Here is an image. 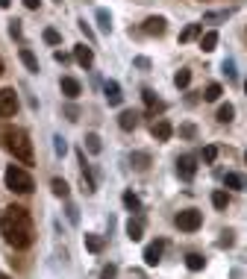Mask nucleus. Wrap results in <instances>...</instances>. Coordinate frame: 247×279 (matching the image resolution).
I'll use <instances>...</instances> for the list:
<instances>
[{"label":"nucleus","instance_id":"39448f33","mask_svg":"<svg viewBox=\"0 0 247 279\" xmlns=\"http://www.w3.org/2000/svg\"><path fill=\"white\" fill-rule=\"evenodd\" d=\"M18 112V94L15 88H0V118H12Z\"/></svg>","mask_w":247,"mask_h":279},{"label":"nucleus","instance_id":"6ab92c4d","mask_svg":"<svg viewBox=\"0 0 247 279\" xmlns=\"http://www.w3.org/2000/svg\"><path fill=\"white\" fill-rule=\"evenodd\" d=\"M215 118H218V124H230V121L235 118V106H233V103H221V106H218V115H215Z\"/></svg>","mask_w":247,"mask_h":279},{"label":"nucleus","instance_id":"a211bd4d","mask_svg":"<svg viewBox=\"0 0 247 279\" xmlns=\"http://www.w3.org/2000/svg\"><path fill=\"white\" fill-rule=\"evenodd\" d=\"M141 232H144L141 221H139V218H129V221H127V238H129V241H141Z\"/></svg>","mask_w":247,"mask_h":279},{"label":"nucleus","instance_id":"6e6552de","mask_svg":"<svg viewBox=\"0 0 247 279\" xmlns=\"http://www.w3.org/2000/svg\"><path fill=\"white\" fill-rule=\"evenodd\" d=\"M139 112H136V109H124V112H121V115H118V127L124 129V132H132V129L139 127Z\"/></svg>","mask_w":247,"mask_h":279},{"label":"nucleus","instance_id":"20e7f679","mask_svg":"<svg viewBox=\"0 0 247 279\" xmlns=\"http://www.w3.org/2000/svg\"><path fill=\"white\" fill-rule=\"evenodd\" d=\"M176 226L183 229V232H197L200 229V223H203V212H197V209H186V212H179L176 215Z\"/></svg>","mask_w":247,"mask_h":279},{"label":"nucleus","instance_id":"49530a36","mask_svg":"<svg viewBox=\"0 0 247 279\" xmlns=\"http://www.w3.org/2000/svg\"><path fill=\"white\" fill-rule=\"evenodd\" d=\"M9 3L12 0H0V9H9Z\"/></svg>","mask_w":247,"mask_h":279},{"label":"nucleus","instance_id":"393cba45","mask_svg":"<svg viewBox=\"0 0 247 279\" xmlns=\"http://www.w3.org/2000/svg\"><path fill=\"white\" fill-rule=\"evenodd\" d=\"M188 82H191V71H188V68H179L174 74V85H176V88H188Z\"/></svg>","mask_w":247,"mask_h":279},{"label":"nucleus","instance_id":"412c9836","mask_svg":"<svg viewBox=\"0 0 247 279\" xmlns=\"http://www.w3.org/2000/svg\"><path fill=\"white\" fill-rule=\"evenodd\" d=\"M197 35H203V24H188L186 30L179 33V41L186 44V41H191V38H197Z\"/></svg>","mask_w":247,"mask_h":279},{"label":"nucleus","instance_id":"e433bc0d","mask_svg":"<svg viewBox=\"0 0 247 279\" xmlns=\"http://www.w3.org/2000/svg\"><path fill=\"white\" fill-rule=\"evenodd\" d=\"M65 212H68V221L71 223H80V212H77V206H74V203H68V206H65Z\"/></svg>","mask_w":247,"mask_h":279},{"label":"nucleus","instance_id":"aec40b11","mask_svg":"<svg viewBox=\"0 0 247 279\" xmlns=\"http://www.w3.org/2000/svg\"><path fill=\"white\" fill-rule=\"evenodd\" d=\"M82 241H85V250H88V253H100V250H103V238L94 235V232H85Z\"/></svg>","mask_w":247,"mask_h":279},{"label":"nucleus","instance_id":"f704fd0d","mask_svg":"<svg viewBox=\"0 0 247 279\" xmlns=\"http://www.w3.org/2000/svg\"><path fill=\"white\" fill-rule=\"evenodd\" d=\"M230 15H233V12H230V9H227V12H209V15H206L203 21H227Z\"/></svg>","mask_w":247,"mask_h":279},{"label":"nucleus","instance_id":"4468645a","mask_svg":"<svg viewBox=\"0 0 247 279\" xmlns=\"http://www.w3.org/2000/svg\"><path fill=\"white\" fill-rule=\"evenodd\" d=\"M223 185L235 188V191H247V176L244 174H227L223 176Z\"/></svg>","mask_w":247,"mask_h":279},{"label":"nucleus","instance_id":"c756f323","mask_svg":"<svg viewBox=\"0 0 247 279\" xmlns=\"http://www.w3.org/2000/svg\"><path fill=\"white\" fill-rule=\"evenodd\" d=\"M221 94H223L221 85H218V82H209V85H206V94H203V100H209V103H212V100H218Z\"/></svg>","mask_w":247,"mask_h":279},{"label":"nucleus","instance_id":"58836bf2","mask_svg":"<svg viewBox=\"0 0 247 279\" xmlns=\"http://www.w3.org/2000/svg\"><path fill=\"white\" fill-rule=\"evenodd\" d=\"M56 144H53V147H56V156H65V150H68V144H65V138H62V135H56Z\"/></svg>","mask_w":247,"mask_h":279},{"label":"nucleus","instance_id":"f03ea898","mask_svg":"<svg viewBox=\"0 0 247 279\" xmlns=\"http://www.w3.org/2000/svg\"><path fill=\"white\" fill-rule=\"evenodd\" d=\"M0 141L21 165H33V141L21 127H0Z\"/></svg>","mask_w":247,"mask_h":279},{"label":"nucleus","instance_id":"a878e982","mask_svg":"<svg viewBox=\"0 0 247 279\" xmlns=\"http://www.w3.org/2000/svg\"><path fill=\"white\" fill-rule=\"evenodd\" d=\"M186 265H188V270H203V268H206V259L200 256V253H188Z\"/></svg>","mask_w":247,"mask_h":279},{"label":"nucleus","instance_id":"4c0bfd02","mask_svg":"<svg viewBox=\"0 0 247 279\" xmlns=\"http://www.w3.org/2000/svg\"><path fill=\"white\" fill-rule=\"evenodd\" d=\"M235 244V238H233V232L227 229V232H221V241H218V247H233Z\"/></svg>","mask_w":247,"mask_h":279},{"label":"nucleus","instance_id":"2f4dec72","mask_svg":"<svg viewBox=\"0 0 247 279\" xmlns=\"http://www.w3.org/2000/svg\"><path fill=\"white\" fill-rule=\"evenodd\" d=\"M215 159H218V147H215V144H206V147H203V162L212 165Z\"/></svg>","mask_w":247,"mask_h":279},{"label":"nucleus","instance_id":"f8f14e48","mask_svg":"<svg viewBox=\"0 0 247 279\" xmlns=\"http://www.w3.org/2000/svg\"><path fill=\"white\" fill-rule=\"evenodd\" d=\"M165 30H168V24H165L162 15H150V18L144 21V33L147 35H165Z\"/></svg>","mask_w":247,"mask_h":279},{"label":"nucleus","instance_id":"c03bdc74","mask_svg":"<svg viewBox=\"0 0 247 279\" xmlns=\"http://www.w3.org/2000/svg\"><path fill=\"white\" fill-rule=\"evenodd\" d=\"M24 6H27V9H38V6H41V0H24Z\"/></svg>","mask_w":247,"mask_h":279},{"label":"nucleus","instance_id":"5701e85b","mask_svg":"<svg viewBox=\"0 0 247 279\" xmlns=\"http://www.w3.org/2000/svg\"><path fill=\"white\" fill-rule=\"evenodd\" d=\"M94 18H97V24H100L103 33H112V15H109L106 9H97L94 12Z\"/></svg>","mask_w":247,"mask_h":279},{"label":"nucleus","instance_id":"2eb2a0df","mask_svg":"<svg viewBox=\"0 0 247 279\" xmlns=\"http://www.w3.org/2000/svg\"><path fill=\"white\" fill-rule=\"evenodd\" d=\"M215 47H218V33L215 30H206V33L200 35V50L203 53H212Z\"/></svg>","mask_w":247,"mask_h":279},{"label":"nucleus","instance_id":"a19ab883","mask_svg":"<svg viewBox=\"0 0 247 279\" xmlns=\"http://www.w3.org/2000/svg\"><path fill=\"white\" fill-rule=\"evenodd\" d=\"M132 65L141 68V71H147V68H150V59H147V56H136V59H132Z\"/></svg>","mask_w":247,"mask_h":279},{"label":"nucleus","instance_id":"ddd939ff","mask_svg":"<svg viewBox=\"0 0 247 279\" xmlns=\"http://www.w3.org/2000/svg\"><path fill=\"white\" fill-rule=\"evenodd\" d=\"M74 59L80 62L82 68H92V62H94V53H92V47H85V44H77V47H74Z\"/></svg>","mask_w":247,"mask_h":279},{"label":"nucleus","instance_id":"de8ad7c7","mask_svg":"<svg viewBox=\"0 0 247 279\" xmlns=\"http://www.w3.org/2000/svg\"><path fill=\"white\" fill-rule=\"evenodd\" d=\"M0 279H12V276H9V273H0Z\"/></svg>","mask_w":247,"mask_h":279},{"label":"nucleus","instance_id":"1a4fd4ad","mask_svg":"<svg viewBox=\"0 0 247 279\" xmlns=\"http://www.w3.org/2000/svg\"><path fill=\"white\" fill-rule=\"evenodd\" d=\"M59 88H62V94L68 97V100H77L82 94V85L80 80H74V77H62V82H59Z\"/></svg>","mask_w":247,"mask_h":279},{"label":"nucleus","instance_id":"7c9ffc66","mask_svg":"<svg viewBox=\"0 0 247 279\" xmlns=\"http://www.w3.org/2000/svg\"><path fill=\"white\" fill-rule=\"evenodd\" d=\"M179 135L188 138V141H194L197 138V127H194V124H183V127H179Z\"/></svg>","mask_w":247,"mask_h":279},{"label":"nucleus","instance_id":"c9c22d12","mask_svg":"<svg viewBox=\"0 0 247 279\" xmlns=\"http://www.w3.org/2000/svg\"><path fill=\"white\" fill-rule=\"evenodd\" d=\"M77 24H80L82 35H85V38H88V41H94V30H92V27H88V21H85V18H80V21H77Z\"/></svg>","mask_w":247,"mask_h":279},{"label":"nucleus","instance_id":"9d476101","mask_svg":"<svg viewBox=\"0 0 247 279\" xmlns=\"http://www.w3.org/2000/svg\"><path fill=\"white\" fill-rule=\"evenodd\" d=\"M103 94H106V103H109V106H121V103H124V94H121V85H118L115 80H106V85H103Z\"/></svg>","mask_w":247,"mask_h":279},{"label":"nucleus","instance_id":"7ed1b4c3","mask_svg":"<svg viewBox=\"0 0 247 279\" xmlns=\"http://www.w3.org/2000/svg\"><path fill=\"white\" fill-rule=\"evenodd\" d=\"M3 182H6V188L15 191V194H30V191H33V176L27 174L24 168H18V165H9V168H6Z\"/></svg>","mask_w":247,"mask_h":279},{"label":"nucleus","instance_id":"72a5a7b5","mask_svg":"<svg viewBox=\"0 0 247 279\" xmlns=\"http://www.w3.org/2000/svg\"><path fill=\"white\" fill-rule=\"evenodd\" d=\"M223 74H227V80L235 82V62L233 59H223Z\"/></svg>","mask_w":247,"mask_h":279},{"label":"nucleus","instance_id":"f3484780","mask_svg":"<svg viewBox=\"0 0 247 279\" xmlns=\"http://www.w3.org/2000/svg\"><path fill=\"white\" fill-rule=\"evenodd\" d=\"M141 97H144V103H147V109H150V112H165V103L150 91V88H144V91H141Z\"/></svg>","mask_w":247,"mask_h":279},{"label":"nucleus","instance_id":"3c124183","mask_svg":"<svg viewBox=\"0 0 247 279\" xmlns=\"http://www.w3.org/2000/svg\"><path fill=\"white\" fill-rule=\"evenodd\" d=\"M244 162H247V153H244Z\"/></svg>","mask_w":247,"mask_h":279},{"label":"nucleus","instance_id":"79ce46f5","mask_svg":"<svg viewBox=\"0 0 247 279\" xmlns=\"http://www.w3.org/2000/svg\"><path fill=\"white\" fill-rule=\"evenodd\" d=\"M9 35H12V38H18V35H21V21H9Z\"/></svg>","mask_w":247,"mask_h":279},{"label":"nucleus","instance_id":"473e14b6","mask_svg":"<svg viewBox=\"0 0 247 279\" xmlns=\"http://www.w3.org/2000/svg\"><path fill=\"white\" fill-rule=\"evenodd\" d=\"M44 41H47V44H59V41H62V35H59L53 27H47V30H44Z\"/></svg>","mask_w":247,"mask_h":279},{"label":"nucleus","instance_id":"dca6fc26","mask_svg":"<svg viewBox=\"0 0 247 279\" xmlns=\"http://www.w3.org/2000/svg\"><path fill=\"white\" fill-rule=\"evenodd\" d=\"M18 56H21V62L24 65H27V71H30V74H38V59H35V53L33 50H27V47H21V53H18Z\"/></svg>","mask_w":247,"mask_h":279},{"label":"nucleus","instance_id":"cd10ccee","mask_svg":"<svg viewBox=\"0 0 247 279\" xmlns=\"http://www.w3.org/2000/svg\"><path fill=\"white\" fill-rule=\"evenodd\" d=\"M129 162L136 165L139 171H147V165H150V156H147V153H132V156H129Z\"/></svg>","mask_w":247,"mask_h":279},{"label":"nucleus","instance_id":"09e8293b","mask_svg":"<svg viewBox=\"0 0 247 279\" xmlns=\"http://www.w3.org/2000/svg\"><path fill=\"white\" fill-rule=\"evenodd\" d=\"M0 74H3V59H0Z\"/></svg>","mask_w":247,"mask_h":279},{"label":"nucleus","instance_id":"423d86ee","mask_svg":"<svg viewBox=\"0 0 247 279\" xmlns=\"http://www.w3.org/2000/svg\"><path fill=\"white\" fill-rule=\"evenodd\" d=\"M176 174H179V179H194V174H197V159L194 156H179L176 159Z\"/></svg>","mask_w":247,"mask_h":279},{"label":"nucleus","instance_id":"0eeeda50","mask_svg":"<svg viewBox=\"0 0 247 279\" xmlns=\"http://www.w3.org/2000/svg\"><path fill=\"white\" fill-rule=\"evenodd\" d=\"M162 250H165V241H153V244L144 247V265L147 268H156L162 262Z\"/></svg>","mask_w":247,"mask_h":279},{"label":"nucleus","instance_id":"ea45409f","mask_svg":"<svg viewBox=\"0 0 247 279\" xmlns=\"http://www.w3.org/2000/svg\"><path fill=\"white\" fill-rule=\"evenodd\" d=\"M115 273H118L115 265H106V268L100 270V279H115Z\"/></svg>","mask_w":247,"mask_h":279},{"label":"nucleus","instance_id":"a18cd8bd","mask_svg":"<svg viewBox=\"0 0 247 279\" xmlns=\"http://www.w3.org/2000/svg\"><path fill=\"white\" fill-rule=\"evenodd\" d=\"M68 53H62V50H56V62H62V65H65V62H68Z\"/></svg>","mask_w":247,"mask_h":279},{"label":"nucleus","instance_id":"c85d7f7f","mask_svg":"<svg viewBox=\"0 0 247 279\" xmlns=\"http://www.w3.org/2000/svg\"><path fill=\"white\" fill-rule=\"evenodd\" d=\"M124 206H127L129 212H141V200L132 194V191H124Z\"/></svg>","mask_w":247,"mask_h":279},{"label":"nucleus","instance_id":"9b49d317","mask_svg":"<svg viewBox=\"0 0 247 279\" xmlns=\"http://www.w3.org/2000/svg\"><path fill=\"white\" fill-rule=\"evenodd\" d=\"M150 132H153V138H156V141H168L171 135H174V127H171V121L159 118V121L150 127Z\"/></svg>","mask_w":247,"mask_h":279},{"label":"nucleus","instance_id":"b1692460","mask_svg":"<svg viewBox=\"0 0 247 279\" xmlns=\"http://www.w3.org/2000/svg\"><path fill=\"white\" fill-rule=\"evenodd\" d=\"M85 150L94 153V156L103 150V144H100V135H97V132H88V135H85Z\"/></svg>","mask_w":247,"mask_h":279},{"label":"nucleus","instance_id":"37998d69","mask_svg":"<svg viewBox=\"0 0 247 279\" xmlns=\"http://www.w3.org/2000/svg\"><path fill=\"white\" fill-rule=\"evenodd\" d=\"M65 115H68V121H77V118H80V109H77V106H68Z\"/></svg>","mask_w":247,"mask_h":279},{"label":"nucleus","instance_id":"f257e3e1","mask_svg":"<svg viewBox=\"0 0 247 279\" xmlns=\"http://www.w3.org/2000/svg\"><path fill=\"white\" fill-rule=\"evenodd\" d=\"M0 232L6 238V244H12L15 250H27L33 244V221H30L27 209L6 206L0 215Z\"/></svg>","mask_w":247,"mask_h":279},{"label":"nucleus","instance_id":"bb28decb","mask_svg":"<svg viewBox=\"0 0 247 279\" xmlns=\"http://www.w3.org/2000/svg\"><path fill=\"white\" fill-rule=\"evenodd\" d=\"M212 206H215V209H227V206H230V197H227V191H212Z\"/></svg>","mask_w":247,"mask_h":279},{"label":"nucleus","instance_id":"4be33fe9","mask_svg":"<svg viewBox=\"0 0 247 279\" xmlns=\"http://www.w3.org/2000/svg\"><path fill=\"white\" fill-rule=\"evenodd\" d=\"M50 188H53V194H56V197H68V182H65V179H62V176H53V179H50Z\"/></svg>","mask_w":247,"mask_h":279},{"label":"nucleus","instance_id":"8fccbe9b","mask_svg":"<svg viewBox=\"0 0 247 279\" xmlns=\"http://www.w3.org/2000/svg\"><path fill=\"white\" fill-rule=\"evenodd\" d=\"M244 91H247V82H244Z\"/></svg>","mask_w":247,"mask_h":279}]
</instances>
